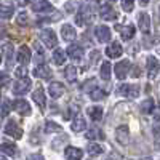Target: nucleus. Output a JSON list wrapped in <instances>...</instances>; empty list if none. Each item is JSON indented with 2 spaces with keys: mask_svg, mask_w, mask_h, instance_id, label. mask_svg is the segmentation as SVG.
Returning a JSON list of instances; mask_svg holds the SVG:
<instances>
[{
  "mask_svg": "<svg viewBox=\"0 0 160 160\" xmlns=\"http://www.w3.org/2000/svg\"><path fill=\"white\" fill-rule=\"evenodd\" d=\"M31 87H32V82H31L29 75H28V77H21V78L16 80L15 87H13V93H15V95H18V96L26 95V93L31 90Z\"/></svg>",
  "mask_w": 160,
  "mask_h": 160,
  "instance_id": "nucleus-1",
  "label": "nucleus"
},
{
  "mask_svg": "<svg viewBox=\"0 0 160 160\" xmlns=\"http://www.w3.org/2000/svg\"><path fill=\"white\" fill-rule=\"evenodd\" d=\"M40 40H42V42L45 43V47H48V48H55L58 45L56 34L51 29H43L42 32H40Z\"/></svg>",
  "mask_w": 160,
  "mask_h": 160,
  "instance_id": "nucleus-2",
  "label": "nucleus"
},
{
  "mask_svg": "<svg viewBox=\"0 0 160 160\" xmlns=\"http://www.w3.org/2000/svg\"><path fill=\"white\" fill-rule=\"evenodd\" d=\"M117 91L120 93V95L127 96V98H138V95H139V85L123 83V85H118L117 87Z\"/></svg>",
  "mask_w": 160,
  "mask_h": 160,
  "instance_id": "nucleus-3",
  "label": "nucleus"
},
{
  "mask_svg": "<svg viewBox=\"0 0 160 160\" xmlns=\"http://www.w3.org/2000/svg\"><path fill=\"white\" fill-rule=\"evenodd\" d=\"M16 59H18V62H19L21 66H28V64L31 62L32 53H31V50H29L28 45H21V47H19L18 55H16Z\"/></svg>",
  "mask_w": 160,
  "mask_h": 160,
  "instance_id": "nucleus-4",
  "label": "nucleus"
},
{
  "mask_svg": "<svg viewBox=\"0 0 160 160\" xmlns=\"http://www.w3.org/2000/svg\"><path fill=\"white\" fill-rule=\"evenodd\" d=\"M5 133H7L8 136L15 138V139H19V138L22 136V130H21V127H19L16 122H13V120H10V122L5 125Z\"/></svg>",
  "mask_w": 160,
  "mask_h": 160,
  "instance_id": "nucleus-5",
  "label": "nucleus"
},
{
  "mask_svg": "<svg viewBox=\"0 0 160 160\" xmlns=\"http://www.w3.org/2000/svg\"><path fill=\"white\" fill-rule=\"evenodd\" d=\"M130 72V61L128 59H123V61H120L115 64V75L118 80H123Z\"/></svg>",
  "mask_w": 160,
  "mask_h": 160,
  "instance_id": "nucleus-6",
  "label": "nucleus"
},
{
  "mask_svg": "<svg viewBox=\"0 0 160 160\" xmlns=\"http://www.w3.org/2000/svg\"><path fill=\"white\" fill-rule=\"evenodd\" d=\"M115 138H117V141L122 144V146H127L130 142V130H128V127L127 125L118 127L115 130Z\"/></svg>",
  "mask_w": 160,
  "mask_h": 160,
  "instance_id": "nucleus-7",
  "label": "nucleus"
},
{
  "mask_svg": "<svg viewBox=\"0 0 160 160\" xmlns=\"http://www.w3.org/2000/svg\"><path fill=\"white\" fill-rule=\"evenodd\" d=\"M115 29L120 32V35H122V38H123V40H130V38L135 37V34H136V28H135L133 24H127V26H117Z\"/></svg>",
  "mask_w": 160,
  "mask_h": 160,
  "instance_id": "nucleus-8",
  "label": "nucleus"
},
{
  "mask_svg": "<svg viewBox=\"0 0 160 160\" xmlns=\"http://www.w3.org/2000/svg\"><path fill=\"white\" fill-rule=\"evenodd\" d=\"M64 91H66V88H64V85L61 83V82H51L50 85H48V93H50V96L51 98H61L62 95H64Z\"/></svg>",
  "mask_w": 160,
  "mask_h": 160,
  "instance_id": "nucleus-9",
  "label": "nucleus"
},
{
  "mask_svg": "<svg viewBox=\"0 0 160 160\" xmlns=\"http://www.w3.org/2000/svg\"><path fill=\"white\" fill-rule=\"evenodd\" d=\"M158 72H160V62L154 56H149L148 58V77L155 78Z\"/></svg>",
  "mask_w": 160,
  "mask_h": 160,
  "instance_id": "nucleus-10",
  "label": "nucleus"
},
{
  "mask_svg": "<svg viewBox=\"0 0 160 160\" xmlns=\"http://www.w3.org/2000/svg\"><path fill=\"white\" fill-rule=\"evenodd\" d=\"M99 15H101V18L106 19V21H115V19H117V11H115L109 3H106V5L101 7Z\"/></svg>",
  "mask_w": 160,
  "mask_h": 160,
  "instance_id": "nucleus-11",
  "label": "nucleus"
},
{
  "mask_svg": "<svg viewBox=\"0 0 160 160\" xmlns=\"http://www.w3.org/2000/svg\"><path fill=\"white\" fill-rule=\"evenodd\" d=\"M95 34H96V38L98 42H109L111 40V29L108 28V26H98V28L95 29Z\"/></svg>",
  "mask_w": 160,
  "mask_h": 160,
  "instance_id": "nucleus-12",
  "label": "nucleus"
},
{
  "mask_svg": "<svg viewBox=\"0 0 160 160\" xmlns=\"http://www.w3.org/2000/svg\"><path fill=\"white\" fill-rule=\"evenodd\" d=\"M13 109H15L18 114H21V115L31 114V106H29V102L26 99H16L15 102H13Z\"/></svg>",
  "mask_w": 160,
  "mask_h": 160,
  "instance_id": "nucleus-13",
  "label": "nucleus"
},
{
  "mask_svg": "<svg viewBox=\"0 0 160 160\" xmlns=\"http://www.w3.org/2000/svg\"><path fill=\"white\" fill-rule=\"evenodd\" d=\"M138 24H139V29H141L142 34H149V31H151V16L148 15V13H139Z\"/></svg>",
  "mask_w": 160,
  "mask_h": 160,
  "instance_id": "nucleus-14",
  "label": "nucleus"
},
{
  "mask_svg": "<svg viewBox=\"0 0 160 160\" xmlns=\"http://www.w3.org/2000/svg\"><path fill=\"white\" fill-rule=\"evenodd\" d=\"M32 99L38 104L40 109H45V104H47V98H45V91L42 87H38L34 93H32Z\"/></svg>",
  "mask_w": 160,
  "mask_h": 160,
  "instance_id": "nucleus-15",
  "label": "nucleus"
},
{
  "mask_svg": "<svg viewBox=\"0 0 160 160\" xmlns=\"http://www.w3.org/2000/svg\"><path fill=\"white\" fill-rule=\"evenodd\" d=\"M32 10L35 13H48V11H53V7L47 0H37V2L32 3Z\"/></svg>",
  "mask_w": 160,
  "mask_h": 160,
  "instance_id": "nucleus-16",
  "label": "nucleus"
},
{
  "mask_svg": "<svg viewBox=\"0 0 160 160\" xmlns=\"http://www.w3.org/2000/svg\"><path fill=\"white\" fill-rule=\"evenodd\" d=\"M90 19H91V10L87 7V8H83V10L78 11V15H77V18H75V22H77L78 26H85Z\"/></svg>",
  "mask_w": 160,
  "mask_h": 160,
  "instance_id": "nucleus-17",
  "label": "nucleus"
},
{
  "mask_svg": "<svg viewBox=\"0 0 160 160\" xmlns=\"http://www.w3.org/2000/svg\"><path fill=\"white\" fill-rule=\"evenodd\" d=\"M122 53H123V48L118 45V42H114L106 48V55L109 58H118V56H122Z\"/></svg>",
  "mask_w": 160,
  "mask_h": 160,
  "instance_id": "nucleus-18",
  "label": "nucleus"
},
{
  "mask_svg": "<svg viewBox=\"0 0 160 160\" xmlns=\"http://www.w3.org/2000/svg\"><path fill=\"white\" fill-rule=\"evenodd\" d=\"M61 35L66 42H72V40H75V29L71 24H64L61 28Z\"/></svg>",
  "mask_w": 160,
  "mask_h": 160,
  "instance_id": "nucleus-19",
  "label": "nucleus"
},
{
  "mask_svg": "<svg viewBox=\"0 0 160 160\" xmlns=\"http://www.w3.org/2000/svg\"><path fill=\"white\" fill-rule=\"evenodd\" d=\"M66 158L68 160H82L83 157V152L82 149H77V148H72V146H69V148H66Z\"/></svg>",
  "mask_w": 160,
  "mask_h": 160,
  "instance_id": "nucleus-20",
  "label": "nucleus"
},
{
  "mask_svg": "<svg viewBox=\"0 0 160 160\" xmlns=\"http://www.w3.org/2000/svg\"><path fill=\"white\" fill-rule=\"evenodd\" d=\"M34 75L38 77V78H42V80H48L51 72H50V69L47 68L45 64H37V68L34 69Z\"/></svg>",
  "mask_w": 160,
  "mask_h": 160,
  "instance_id": "nucleus-21",
  "label": "nucleus"
},
{
  "mask_svg": "<svg viewBox=\"0 0 160 160\" xmlns=\"http://www.w3.org/2000/svg\"><path fill=\"white\" fill-rule=\"evenodd\" d=\"M68 55H69V58L78 61V59H82V56H83V50H82V47H78V45H71L68 48Z\"/></svg>",
  "mask_w": 160,
  "mask_h": 160,
  "instance_id": "nucleus-22",
  "label": "nucleus"
},
{
  "mask_svg": "<svg viewBox=\"0 0 160 160\" xmlns=\"http://www.w3.org/2000/svg\"><path fill=\"white\" fill-rule=\"evenodd\" d=\"M2 51L5 53V58H7V68H13V45L11 43H5L2 47Z\"/></svg>",
  "mask_w": 160,
  "mask_h": 160,
  "instance_id": "nucleus-23",
  "label": "nucleus"
},
{
  "mask_svg": "<svg viewBox=\"0 0 160 160\" xmlns=\"http://www.w3.org/2000/svg\"><path fill=\"white\" fill-rule=\"evenodd\" d=\"M15 13V8L11 5H5V3H0V18L3 19H10Z\"/></svg>",
  "mask_w": 160,
  "mask_h": 160,
  "instance_id": "nucleus-24",
  "label": "nucleus"
},
{
  "mask_svg": "<svg viewBox=\"0 0 160 160\" xmlns=\"http://www.w3.org/2000/svg\"><path fill=\"white\" fill-rule=\"evenodd\" d=\"M16 144L15 142H3L0 146V152H3L5 155H15L16 154Z\"/></svg>",
  "mask_w": 160,
  "mask_h": 160,
  "instance_id": "nucleus-25",
  "label": "nucleus"
},
{
  "mask_svg": "<svg viewBox=\"0 0 160 160\" xmlns=\"http://www.w3.org/2000/svg\"><path fill=\"white\" fill-rule=\"evenodd\" d=\"M111 72H112V64L111 62H108V61H104L102 64H101V78L102 80H109L111 78Z\"/></svg>",
  "mask_w": 160,
  "mask_h": 160,
  "instance_id": "nucleus-26",
  "label": "nucleus"
},
{
  "mask_svg": "<svg viewBox=\"0 0 160 160\" xmlns=\"http://www.w3.org/2000/svg\"><path fill=\"white\" fill-rule=\"evenodd\" d=\"M88 115L91 120H95V122H99L101 117H102V109L99 108V106H93V108L88 109Z\"/></svg>",
  "mask_w": 160,
  "mask_h": 160,
  "instance_id": "nucleus-27",
  "label": "nucleus"
},
{
  "mask_svg": "<svg viewBox=\"0 0 160 160\" xmlns=\"http://www.w3.org/2000/svg\"><path fill=\"white\" fill-rule=\"evenodd\" d=\"M74 131H83V130H87V122L80 117V115H77L75 118H74V122H72V127H71Z\"/></svg>",
  "mask_w": 160,
  "mask_h": 160,
  "instance_id": "nucleus-28",
  "label": "nucleus"
},
{
  "mask_svg": "<svg viewBox=\"0 0 160 160\" xmlns=\"http://www.w3.org/2000/svg\"><path fill=\"white\" fill-rule=\"evenodd\" d=\"M53 61H55V64H56V66L64 64V61H66V51H64V50H61V48H56V50H55V53H53Z\"/></svg>",
  "mask_w": 160,
  "mask_h": 160,
  "instance_id": "nucleus-29",
  "label": "nucleus"
},
{
  "mask_svg": "<svg viewBox=\"0 0 160 160\" xmlns=\"http://www.w3.org/2000/svg\"><path fill=\"white\" fill-rule=\"evenodd\" d=\"M87 152L90 154V155H99V154H102V148L98 144V142H90L88 146H87Z\"/></svg>",
  "mask_w": 160,
  "mask_h": 160,
  "instance_id": "nucleus-30",
  "label": "nucleus"
},
{
  "mask_svg": "<svg viewBox=\"0 0 160 160\" xmlns=\"http://www.w3.org/2000/svg\"><path fill=\"white\" fill-rule=\"evenodd\" d=\"M66 77L71 83H74L77 80V68L75 66H68V69H66Z\"/></svg>",
  "mask_w": 160,
  "mask_h": 160,
  "instance_id": "nucleus-31",
  "label": "nucleus"
},
{
  "mask_svg": "<svg viewBox=\"0 0 160 160\" xmlns=\"http://www.w3.org/2000/svg\"><path fill=\"white\" fill-rule=\"evenodd\" d=\"M154 108H155V106H154V101L149 98V99H146L142 104H141V111L144 112V114H151L152 111H154Z\"/></svg>",
  "mask_w": 160,
  "mask_h": 160,
  "instance_id": "nucleus-32",
  "label": "nucleus"
},
{
  "mask_svg": "<svg viewBox=\"0 0 160 160\" xmlns=\"http://www.w3.org/2000/svg\"><path fill=\"white\" fill-rule=\"evenodd\" d=\"M45 131L47 133H58V131H61V127L58 123H55V122H47Z\"/></svg>",
  "mask_w": 160,
  "mask_h": 160,
  "instance_id": "nucleus-33",
  "label": "nucleus"
},
{
  "mask_svg": "<svg viewBox=\"0 0 160 160\" xmlns=\"http://www.w3.org/2000/svg\"><path fill=\"white\" fill-rule=\"evenodd\" d=\"M78 7H80V0H69V2L66 3V10H68V13H74Z\"/></svg>",
  "mask_w": 160,
  "mask_h": 160,
  "instance_id": "nucleus-34",
  "label": "nucleus"
},
{
  "mask_svg": "<svg viewBox=\"0 0 160 160\" xmlns=\"http://www.w3.org/2000/svg\"><path fill=\"white\" fill-rule=\"evenodd\" d=\"M104 96H106V91H102V90H99V88L91 90V93H90V98L95 99V101H98V99H101V98H104Z\"/></svg>",
  "mask_w": 160,
  "mask_h": 160,
  "instance_id": "nucleus-35",
  "label": "nucleus"
},
{
  "mask_svg": "<svg viewBox=\"0 0 160 160\" xmlns=\"http://www.w3.org/2000/svg\"><path fill=\"white\" fill-rule=\"evenodd\" d=\"M11 109H13V104L8 99H3V104H2V117H7Z\"/></svg>",
  "mask_w": 160,
  "mask_h": 160,
  "instance_id": "nucleus-36",
  "label": "nucleus"
},
{
  "mask_svg": "<svg viewBox=\"0 0 160 160\" xmlns=\"http://www.w3.org/2000/svg\"><path fill=\"white\" fill-rule=\"evenodd\" d=\"M28 21H29L28 13H26V11H21L19 15H18V18H16V22H18L19 26H26V24H28Z\"/></svg>",
  "mask_w": 160,
  "mask_h": 160,
  "instance_id": "nucleus-37",
  "label": "nucleus"
},
{
  "mask_svg": "<svg viewBox=\"0 0 160 160\" xmlns=\"http://www.w3.org/2000/svg\"><path fill=\"white\" fill-rule=\"evenodd\" d=\"M120 2H122V8L125 11H131L135 7V0H120Z\"/></svg>",
  "mask_w": 160,
  "mask_h": 160,
  "instance_id": "nucleus-38",
  "label": "nucleus"
},
{
  "mask_svg": "<svg viewBox=\"0 0 160 160\" xmlns=\"http://www.w3.org/2000/svg\"><path fill=\"white\" fill-rule=\"evenodd\" d=\"M21 77H28V69H26V66H21V68L16 69V78H21Z\"/></svg>",
  "mask_w": 160,
  "mask_h": 160,
  "instance_id": "nucleus-39",
  "label": "nucleus"
},
{
  "mask_svg": "<svg viewBox=\"0 0 160 160\" xmlns=\"http://www.w3.org/2000/svg\"><path fill=\"white\" fill-rule=\"evenodd\" d=\"M10 82V75L7 72H0V87H3Z\"/></svg>",
  "mask_w": 160,
  "mask_h": 160,
  "instance_id": "nucleus-40",
  "label": "nucleus"
},
{
  "mask_svg": "<svg viewBox=\"0 0 160 160\" xmlns=\"http://www.w3.org/2000/svg\"><path fill=\"white\" fill-rule=\"evenodd\" d=\"M28 160H45L40 154H31V155H28Z\"/></svg>",
  "mask_w": 160,
  "mask_h": 160,
  "instance_id": "nucleus-41",
  "label": "nucleus"
},
{
  "mask_svg": "<svg viewBox=\"0 0 160 160\" xmlns=\"http://www.w3.org/2000/svg\"><path fill=\"white\" fill-rule=\"evenodd\" d=\"M152 112H154V118H155V120H160V108H157V109L154 108Z\"/></svg>",
  "mask_w": 160,
  "mask_h": 160,
  "instance_id": "nucleus-42",
  "label": "nucleus"
},
{
  "mask_svg": "<svg viewBox=\"0 0 160 160\" xmlns=\"http://www.w3.org/2000/svg\"><path fill=\"white\" fill-rule=\"evenodd\" d=\"M154 133H155V136H157V138H160V125L155 127V131H154Z\"/></svg>",
  "mask_w": 160,
  "mask_h": 160,
  "instance_id": "nucleus-43",
  "label": "nucleus"
},
{
  "mask_svg": "<svg viewBox=\"0 0 160 160\" xmlns=\"http://www.w3.org/2000/svg\"><path fill=\"white\" fill-rule=\"evenodd\" d=\"M139 3L144 7V5H148V3H149V0H139Z\"/></svg>",
  "mask_w": 160,
  "mask_h": 160,
  "instance_id": "nucleus-44",
  "label": "nucleus"
},
{
  "mask_svg": "<svg viewBox=\"0 0 160 160\" xmlns=\"http://www.w3.org/2000/svg\"><path fill=\"white\" fill-rule=\"evenodd\" d=\"M0 160H7V157L5 155H0Z\"/></svg>",
  "mask_w": 160,
  "mask_h": 160,
  "instance_id": "nucleus-45",
  "label": "nucleus"
},
{
  "mask_svg": "<svg viewBox=\"0 0 160 160\" xmlns=\"http://www.w3.org/2000/svg\"><path fill=\"white\" fill-rule=\"evenodd\" d=\"M0 62H2V53H0Z\"/></svg>",
  "mask_w": 160,
  "mask_h": 160,
  "instance_id": "nucleus-46",
  "label": "nucleus"
},
{
  "mask_svg": "<svg viewBox=\"0 0 160 160\" xmlns=\"http://www.w3.org/2000/svg\"><path fill=\"white\" fill-rule=\"evenodd\" d=\"M142 160H151V158H142Z\"/></svg>",
  "mask_w": 160,
  "mask_h": 160,
  "instance_id": "nucleus-47",
  "label": "nucleus"
},
{
  "mask_svg": "<svg viewBox=\"0 0 160 160\" xmlns=\"http://www.w3.org/2000/svg\"><path fill=\"white\" fill-rule=\"evenodd\" d=\"M158 148H160V142H158Z\"/></svg>",
  "mask_w": 160,
  "mask_h": 160,
  "instance_id": "nucleus-48",
  "label": "nucleus"
},
{
  "mask_svg": "<svg viewBox=\"0 0 160 160\" xmlns=\"http://www.w3.org/2000/svg\"><path fill=\"white\" fill-rule=\"evenodd\" d=\"M0 95H2V91H0Z\"/></svg>",
  "mask_w": 160,
  "mask_h": 160,
  "instance_id": "nucleus-49",
  "label": "nucleus"
}]
</instances>
